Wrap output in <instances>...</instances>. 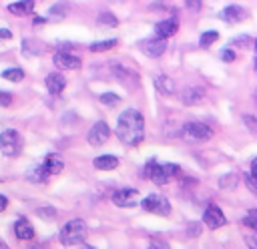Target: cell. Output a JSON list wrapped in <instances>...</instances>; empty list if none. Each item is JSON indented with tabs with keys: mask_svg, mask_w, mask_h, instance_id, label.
Segmentation results:
<instances>
[{
	"mask_svg": "<svg viewBox=\"0 0 257 249\" xmlns=\"http://www.w3.org/2000/svg\"><path fill=\"white\" fill-rule=\"evenodd\" d=\"M116 137L120 139L122 145L137 147L145 139V118L137 108H126L118 114L116 118Z\"/></svg>",
	"mask_w": 257,
	"mask_h": 249,
	"instance_id": "1",
	"label": "cell"
},
{
	"mask_svg": "<svg viewBox=\"0 0 257 249\" xmlns=\"http://www.w3.org/2000/svg\"><path fill=\"white\" fill-rule=\"evenodd\" d=\"M86 233H88V227H86L84 219H70L60 229V243L66 245V247L78 245L86 239Z\"/></svg>",
	"mask_w": 257,
	"mask_h": 249,
	"instance_id": "2",
	"label": "cell"
},
{
	"mask_svg": "<svg viewBox=\"0 0 257 249\" xmlns=\"http://www.w3.org/2000/svg\"><path fill=\"white\" fill-rule=\"evenodd\" d=\"M181 137L187 141V143H203V141H209L213 137V129L205 122H199V120H189L183 125L181 129Z\"/></svg>",
	"mask_w": 257,
	"mask_h": 249,
	"instance_id": "3",
	"label": "cell"
},
{
	"mask_svg": "<svg viewBox=\"0 0 257 249\" xmlns=\"http://www.w3.org/2000/svg\"><path fill=\"white\" fill-rule=\"evenodd\" d=\"M0 151L8 157H16L22 151V137L14 129H6L0 133Z\"/></svg>",
	"mask_w": 257,
	"mask_h": 249,
	"instance_id": "4",
	"label": "cell"
},
{
	"mask_svg": "<svg viewBox=\"0 0 257 249\" xmlns=\"http://www.w3.org/2000/svg\"><path fill=\"white\" fill-rule=\"evenodd\" d=\"M141 207L149 213H155V215H161V217H167L171 213V203L167 197L159 195V193H153V195H147L143 201H141Z\"/></svg>",
	"mask_w": 257,
	"mask_h": 249,
	"instance_id": "5",
	"label": "cell"
},
{
	"mask_svg": "<svg viewBox=\"0 0 257 249\" xmlns=\"http://www.w3.org/2000/svg\"><path fill=\"white\" fill-rule=\"evenodd\" d=\"M179 173H181V167H179V165H173V163H163V165H159V163H157V167H155V171H153V175H151V181L161 187V185H167L171 179H175Z\"/></svg>",
	"mask_w": 257,
	"mask_h": 249,
	"instance_id": "6",
	"label": "cell"
},
{
	"mask_svg": "<svg viewBox=\"0 0 257 249\" xmlns=\"http://www.w3.org/2000/svg\"><path fill=\"white\" fill-rule=\"evenodd\" d=\"M108 137H110V127H108L104 120H96V122L90 127V131H88V135H86V141H88V145H92V147H100V145H104V143L108 141Z\"/></svg>",
	"mask_w": 257,
	"mask_h": 249,
	"instance_id": "7",
	"label": "cell"
},
{
	"mask_svg": "<svg viewBox=\"0 0 257 249\" xmlns=\"http://www.w3.org/2000/svg\"><path fill=\"white\" fill-rule=\"evenodd\" d=\"M112 203L116 207H122V209H131L135 207L139 201V191L137 189H118L112 193Z\"/></svg>",
	"mask_w": 257,
	"mask_h": 249,
	"instance_id": "8",
	"label": "cell"
},
{
	"mask_svg": "<svg viewBox=\"0 0 257 249\" xmlns=\"http://www.w3.org/2000/svg\"><path fill=\"white\" fill-rule=\"evenodd\" d=\"M52 62H54V66L60 68V70H76V68H80V64H82V60H80L78 56H74V54H70V52H66V50H58V52L52 56Z\"/></svg>",
	"mask_w": 257,
	"mask_h": 249,
	"instance_id": "9",
	"label": "cell"
},
{
	"mask_svg": "<svg viewBox=\"0 0 257 249\" xmlns=\"http://www.w3.org/2000/svg\"><path fill=\"white\" fill-rule=\"evenodd\" d=\"M203 223H205L209 229H219V227H223V225L227 223V219H225L223 211H221L217 205H209V207L205 209V213H203Z\"/></svg>",
	"mask_w": 257,
	"mask_h": 249,
	"instance_id": "10",
	"label": "cell"
},
{
	"mask_svg": "<svg viewBox=\"0 0 257 249\" xmlns=\"http://www.w3.org/2000/svg\"><path fill=\"white\" fill-rule=\"evenodd\" d=\"M141 50H143L147 56H151V58H159V56L167 50V40H165V38H159V36L149 38V40H143V42H141Z\"/></svg>",
	"mask_w": 257,
	"mask_h": 249,
	"instance_id": "11",
	"label": "cell"
},
{
	"mask_svg": "<svg viewBox=\"0 0 257 249\" xmlns=\"http://www.w3.org/2000/svg\"><path fill=\"white\" fill-rule=\"evenodd\" d=\"M219 18L225 20L227 24H237V22H241V20L247 18V12H245V8H241V6H237V4H229V6H225V8L221 10Z\"/></svg>",
	"mask_w": 257,
	"mask_h": 249,
	"instance_id": "12",
	"label": "cell"
},
{
	"mask_svg": "<svg viewBox=\"0 0 257 249\" xmlns=\"http://www.w3.org/2000/svg\"><path fill=\"white\" fill-rule=\"evenodd\" d=\"M177 30H179V22H177V18H167V20L157 22V26H155V36L167 40V38H171Z\"/></svg>",
	"mask_w": 257,
	"mask_h": 249,
	"instance_id": "13",
	"label": "cell"
},
{
	"mask_svg": "<svg viewBox=\"0 0 257 249\" xmlns=\"http://www.w3.org/2000/svg\"><path fill=\"white\" fill-rule=\"evenodd\" d=\"M40 165H42V169L46 171V175H48V177H52V175H58V173L62 171L64 161H62L58 155L50 153V155H46V157H44V161H42Z\"/></svg>",
	"mask_w": 257,
	"mask_h": 249,
	"instance_id": "14",
	"label": "cell"
},
{
	"mask_svg": "<svg viewBox=\"0 0 257 249\" xmlns=\"http://www.w3.org/2000/svg\"><path fill=\"white\" fill-rule=\"evenodd\" d=\"M44 82H46V88H48L50 94H60L64 90V86H66V78L60 72H50Z\"/></svg>",
	"mask_w": 257,
	"mask_h": 249,
	"instance_id": "15",
	"label": "cell"
},
{
	"mask_svg": "<svg viewBox=\"0 0 257 249\" xmlns=\"http://www.w3.org/2000/svg\"><path fill=\"white\" fill-rule=\"evenodd\" d=\"M14 235H16L18 239H22V241H30V239L34 237V227H32V223H30L28 219H18V221L14 223Z\"/></svg>",
	"mask_w": 257,
	"mask_h": 249,
	"instance_id": "16",
	"label": "cell"
},
{
	"mask_svg": "<svg viewBox=\"0 0 257 249\" xmlns=\"http://www.w3.org/2000/svg\"><path fill=\"white\" fill-rule=\"evenodd\" d=\"M155 88L159 94L163 96H171L175 92V80L167 74H161V76H155Z\"/></svg>",
	"mask_w": 257,
	"mask_h": 249,
	"instance_id": "17",
	"label": "cell"
},
{
	"mask_svg": "<svg viewBox=\"0 0 257 249\" xmlns=\"http://www.w3.org/2000/svg\"><path fill=\"white\" fill-rule=\"evenodd\" d=\"M205 98V90L201 86H187L183 92H181V100L185 104H197Z\"/></svg>",
	"mask_w": 257,
	"mask_h": 249,
	"instance_id": "18",
	"label": "cell"
},
{
	"mask_svg": "<svg viewBox=\"0 0 257 249\" xmlns=\"http://www.w3.org/2000/svg\"><path fill=\"white\" fill-rule=\"evenodd\" d=\"M92 165H94V169H98V171H112V169L118 167V159H116L114 155H98V157L92 161Z\"/></svg>",
	"mask_w": 257,
	"mask_h": 249,
	"instance_id": "19",
	"label": "cell"
},
{
	"mask_svg": "<svg viewBox=\"0 0 257 249\" xmlns=\"http://www.w3.org/2000/svg\"><path fill=\"white\" fill-rule=\"evenodd\" d=\"M32 10H34V0H18V2L8 4V12L14 16H26Z\"/></svg>",
	"mask_w": 257,
	"mask_h": 249,
	"instance_id": "20",
	"label": "cell"
},
{
	"mask_svg": "<svg viewBox=\"0 0 257 249\" xmlns=\"http://www.w3.org/2000/svg\"><path fill=\"white\" fill-rule=\"evenodd\" d=\"M116 42H118L116 38H108V40H100V42H92V44L88 46V50H90V52H104V50L114 48Z\"/></svg>",
	"mask_w": 257,
	"mask_h": 249,
	"instance_id": "21",
	"label": "cell"
},
{
	"mask_svg": "<svg viewBox=\"0 0 257 249\" xmlns=\"http://www.w3.org/2000/svg\"><path fill=\"white\" fill-rule=\"evenodd\" d=\"M2 78L4 80H10V82H20L22 78H24V70L22 68H6V70H2Z\"/></svg>",
	"mask_w": 257,
	"mask_h": 249,
	"instance_id": "22",
	"label": "cell"
},
{
	"mask_svg": "<svg viewBox=\"0 0 257 249\" xmlns=\"http://www.w3.org/2000/svg\"><path fill=\"white\" fill-rule=\"evenodd\" d=\"M217 38H219V32H217V30H207V32L201 34L199 46H201V48H209L213 42H217Z\"/></svg>",
	"mask_w": 257,
	"mask_h": 249,
	"instance_id": "23",
	"label": "cell"
},
{
	"mask_svg": "<svg viewBox=\"0 0 257 249\" xmlns=\"http://www.w3.org/2000/svg\"><path fill=\"white\" fill-rule=\"evenodd\" d=\"M96 22H98L100 26H116V24H118V18H116L112 12H100L98 18H96Z\"/></svg>",
	"mask_w": 257,
	"mask_h": 249,
	"instance_id": "24",
	"label": "cell"
},
{
	"mask_svg": "<svg viewBox=\"0 0 257 249\" xmlns=\"http://www.w3.org/2000/svg\"><path fill=\"white\" fill-rule=\"evenodd\" d=\"M239 183V177L237 175H227V177H221L219 179V187L221 189H235Z\"/></svg>",
	"mask_w": 257,
	"mask_h": 249,
	"instance_id": "25",
	"label": "cell"
},
{
	"mask_svg": "<svg viewBox=\"0 0 257 249\" xmlns=\"http://www.w3.org/2000/svg\"><path fill=\"white\" fill-rule=\"evenodd\" d=\"M50 18H56V20H60V18H64L66 16V4L64 2H58V4H54L52 8H50Z\"/></svg>",
	"mask_w": 257,
	"mask_h": 249,
	"instance_id": "26",
	"label": "cell"
},
{
	"mask_svg": "<svg viewBox=\"0 0 257 249\" xmlns=\"http://www.w3.org/2000/svg\"><path fill=\"white\" fill-rule=\"evenodd\" d=\"M100 102L106 104V106H112V104H118L120 102V96L114 94V92H102L100 94Z\"/></svg>",
	"mask_w": 257,
	"mask_h": 249,
	"instance_id": "27",
	"label": "cell"
},
{
	"mask_svg": "<svg viewBox=\"0 0 257 249\" xmlns=\"http://www.w3.org/2000/svg\"><path fill=\"white\" fill-rule=\"evenodd\" d=\"M22 50L28 52V54H40L42 46H38L36 40H24V42H22Z\"/></svg>",
	"mask_w": 257,
	"mask_h": 249,
	"instance_id": "28",
	"label": "cell"
},
{
	"mask_svg": "<svg viewBox=\"0 0 257 249\" xmlns=\"http://www.w3.org/2000/svg\"><path fill=\"white\" fill-rule=\"evenodd\" d=\"M243 223H245L247 227H251V229H257V209H251V211L245 215Z\"/></svg>",
	"mask_w": 257,
	"mask_h": 249,
	"instance_id": "29",
	"label": "cell"
},
{
	"mask_svg": "<svg viewBox=\"0 0 257 249\" xmlns=\"http://www.w3.org/2000/svg\"><path fill=\"white\" fill-rule=\"evenodd\" d=\"M155 167H157V161H155V159H151V161L141 169V177H143V179H151V175H153Z\"/></svg>",
	"mask_w": 257,
	"mask_h": 249,
	"instance_id": "30",
	"label": "cell"
},
{
	"mask_svg": "<svg viewBox=\"0 0 257 249\" xmlns=\"http://www.w3.org/2000/svg\"><path fill=\"white\" fill-rule=\"evenodd\" d=\"M36 213H38L40 217H44L46 221H52V219L56 217V211H54L52 207H40V209H36Z\"/></svg>",
	"mask_w": 257,
	"mask_h": 249,
	"instance_id": "31",
	"label": "cell"
},
{
	"mask_svg": "<svg viewBox=\"0 0 257 249\" xmlns=\"http://www.w3.org/2000/svg\"><path fill=\"white\" fill-rule=\"evenodd\" d=\"M235 58H237L235 50H231V48H223V50H221V60H223V62H233Z\"/></svg>",
	"mask_w": 257,
	"mask_h": 249,
	"instance_id": "32",
	"label": "cell"
},
{
	"mask_svg": "<svg viewBox=\"0 0 257 249\" xmlns=\"http://www.w3.org/2000/svg\"><path fill=\"white\" fill-rule=\"evenodd\" d=\"M245 243H247L249 249H257V229H255L253 233L245 235Z\"/></svg>",
	"mask_w": 257,
	"mask_h": 249,
	"instance_id": "33",
	"label": "cell"
},
{
	"mask_svg": "<svg viewBox=\"0 0 257 249\" xmlns=\"http://www.w3.org/2000/svg\"><path fill=\"white\" fill-rule=\"evenodd\" d=\"M245 183H247V187H249L253 193H257V177H255V175H245Z\"/></svg>",
	"mask_w": 257,
	"mask_h": 249,
	"instance_id": "34",
	"label": "cell"
},
{
	"mask_svg": "<svg viewBox=\"0 0 257 249\" xmlns=\"http://www.w3.org/2000/svg\"><path fill=\"white\" fill-rule=\"evenodd\" d=\"M185 4H187V8H189V10L199 12V10H201V6H203V0H185Z\"/></svg>",
	"mask_w": 257,
	"mask_h": 249,
	"instance_id": "35",
	"label": "cell"
},
{
	"mask_svg": "<svg viewBox=\"0 0 257 249\" xmlns=\"http://www.w3.org/2000/svg\"><path fill=\"white\" fill-rule=\"evenodd\" d=\"M12 102V94L6 90H0V106H8Z\"/></svg>",
	"mask_w": 257,
	"mask_h": 249,
	"instance_id": "36",
	"label": "cell"
},
{
	"mask_svg": "<svg viewBox=\"0 0 257 249\" xmlns=\"http://www.w3.org/2000/svg\"><path fill=\"white\" fill-rule=\"evenodd\" d=\"M243 120H245V125L249 127V131H251V133H255V131H257V122H255V118H253L251 114H245V116H243Z\"/></svg>",
	"mask_w": 257,
	"mask_h": 249,
	"instance_id": "37",
	"label": "cell"
},
{
	"mask_svg": "<svg viewBox=\"0 0 257 249\" xmlns=\"http://www.w3.org/2000/svg\"><path fill=\"white\" fill-rule=\"evenodd\" d=\"M199 233H201V227H199L197 223H191V225H189V235H191V237H197Z\"/></svg>",
	"mask_w": 257,
	"mask_h": 249,
	"instance_id": "38",
	"label": "cell"
},
{
	"mask_svg": "<svg viewBox=\"0 0 257 249\" xmlns=\"http://www.w3.org/2000/svg\"><path fill=\"white\" fill-rule=\"evenodd\" d=\"M233 42L239 44V46H247V44H249V36H245V34H243V36H237Z\"/></svg>",
	"mask_w": 257,
	"mask_h": 249,
	"instance_id": "39",
	"label": "cell"
},
{
	"mask_svg": "<svg viewBox=\"0 0 257 249\" xmlns=\"http://www.w3.org/2000/svg\"><path fill=\"white\" fill-rule=\"evenodd\" d=\"M0 38H2V40H10V38H12V32H10L8 28H0Z\"/></svg>",
	"mask_w": 257,
	"mask_h": 249,
	"instance_id": "40",
	"label": "cell"
},
{
	"mask_svg": "<svg viewBox=\"0 0 257 249\" xmlns=\"http://www.w3.org/2000/svg\"><path fill=\"white\" fill-rule=\"evenodd\" d=\"M6 207H8V199H6L4 195H0V213H2Z\"/></svg>",
	"mask_w": 257,
	"mask_h": 249,
	"instance_id": "41",
	"label": "cell"
},
{
	"mask_svg": "<svg viewBox=\"0 0 257 249\" xmlns=\"http://www.w3.org/2000/svg\"><path fill=\"white\" fill-rule=\"evenodd\" d=\"M149 249H169V247H167L165 243H153V245H151Z\"/></svg>",
	"mask_w": 257,
	"mask_h": 249,
	"instance_id": "42",
	"label": "cell"
},
{
	"mask_svg": "<svg viewBox=\"0 0 257 249\" xmlns=\"http://www.w3.org/2000/svg\"><path fill=\"white\" fill-rule=\"evenodd\" d=\"M251 175L257 177V159H253V163H251Z\"/></svg>",
	"mask_w": 257,
	"mask_h": 249,
	"instance_id": "43",
	"label": "cell"
},
{
	"mask_svg": "<svg viewBox=\"0 0 257 249\" xmlns=\"http://www.w3.org/2000/svg\"><path fill=\"white\" fill-rule=\"evenodd\" d=\"M44 22H46V18H42V16H36V18H34V24H36V26H38V24H44Z\"/></svg>",
	"mask_w": 257,
	"mask_h": 249,
	"instance_id": "44",
	"label": "cell"
},
{
	"mask_svg": "<svg viewBox=\"0 0 257 249\" xmlns=\"http://www.w3.org/2000/svg\"><path fill=\"white\" fill-rule=\"evenodd\" d=\"M253 68H255V72H257V54H255V60H253Z\"/></svg>",
	"mask_w": 257,
	"mask_h": 249,
	"instance_id": "45",
	"label": "cell"
},
{
	"mask_svg": "<svg viewBox=\"0 0 257 249\" xmlns=\"http://www.w3.org/2000/svg\"><path fill=\"white\" fill-rule=\"evenodd\" d=\"M253 48H255V54H257V38L253 40Z\"/></svg>",
	"mask_w": 257,
	"mask_h": 249,
	"instance_id": "46",
	"label": "cell"
},
{
	"mask_svg": "<svg viewBox=\"0 0 257 249\" xmlns=\"http://www.w3.org/2000/svg\"><path fill=\"white\" fill-rule=\"evenodd\" d=\"M0 249H6V243L4 241H0Z\"/></svg>",
	"mask_w": 257,
	"mask_h": 249,
	"instance_id": "47",
	"label": "cell"
},
{
	"mask_svg": "<svg viewBox=\"0 0 257 249\" xmlns=\"http://www.w3.org/2000/svg\"><path fill=\"white\" fill-rule=\"evenodd\" d=\"M255 102H257V94H255Z\"/></svg>",
	"mask_w": 257,
	"mask_h": 249,
	"instance_id": "48",
	"label": "cell"
}]
</instances>
